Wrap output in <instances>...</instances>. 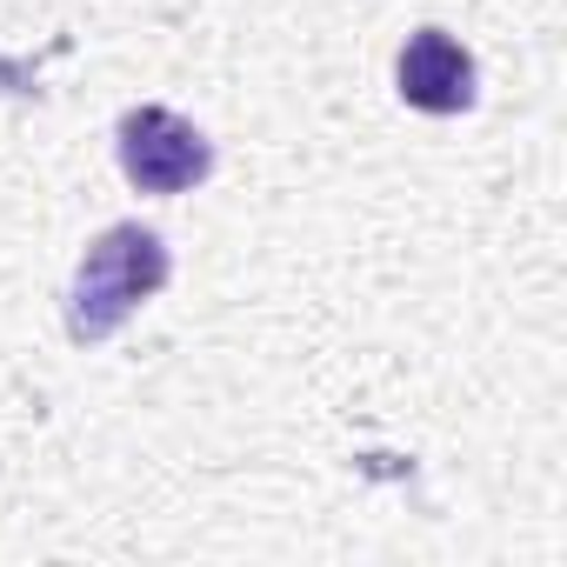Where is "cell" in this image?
I'll return each instance as SVG.
<instances>
[{
    "label": "cell",
    "mask_w": 567,
    "mask_h": 567,
    "mask_svg": "<svg viewBox=\"0 0 567 567\" xmlns=\"http://www.w3.org/2000/svg\"><path fill=\"white\" fill-rule=\"evenodd\" d=\"M174 280V254L154 227L141 220H114L87 240V254L74 260V280H68V341L74 348H101L114 341L161 288Z\"/></svg>",
    "instance_id": "cell-1"
},
{
    "label": "cell",
    "mask_w": 567,
    "mask_h": 567,
    "mask_svg": "<svg viewBox=\"0 0 567 567\" xmlns=\"http://www.w3.org/2000/svg\"><path fill=\"white\" fill-rule=\"evenodd\" d=\"M114 161H121L134 194H167L174 200V194H194L214 174V141L187 114H174L161 101H141L114 121Z\"/></svg>",
    "instance_id": "cell-2"
},
{
    "label": "cell",
    "mask_w": 567,
    "mask_h": 567,
    "mask_svg": "<svg viewBox=\"0 0 567 567\" xmlns=\"http://www.w3.org/2000/svg\"><path fill=\"white\" fill-rule=\"evenodd\" d=\"M394 94H401L414 114L447 121V114H467V107H474L481 68H474V54H467L447 28H414L408 48H401V61H394Z\"/></svg>",
    "instance_id": "cell-3"
}]
</instances>
